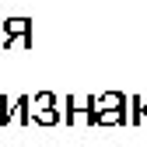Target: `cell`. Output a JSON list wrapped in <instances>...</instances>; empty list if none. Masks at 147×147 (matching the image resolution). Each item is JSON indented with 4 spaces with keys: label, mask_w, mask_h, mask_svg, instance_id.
Wrapping results in <instances>:
<instances>
[{
    "label": "cell",
    "mask_w": 147,
    "mask_h": 147,
    "mask_svg": "<svg viewBox=\"0 0 147 147\" xmlns=\"http://www.w3.org/2000/svg\"><path fill=\"white\" fill-rule=\"evenodd\" d=\"M11 42H21L25 49L35 46V39H32V21H28V18H7V21H0V49H7Z\"/></svg>",
    "instance_id": "1"
},
{
    "label": "cell",
    "mask_w": 147,
    "mask_h": 147,
    "mask_svg": "<svg viewBox=\"0 0 147 147\" xmlns=\"http://www.w3.org/2000/svg\"><path fill=\"white\" fill-rule=\"evenodd\" d=\"M126 123H130L126 109H102V112H95V126H126Z\"/></svg>",
    "instance_id": "5"
},
{
    "label": "cell",
    "mask_w": 147,
    "mask_h": 147,
    "mask_svg": "<svg viewBox=\"0 0 147 147\" xmlns=\"http://www.w3.org/2000/svg\"><path fill=\"white\" fill-rule=\"evenodd\" d=\"M63 119L70 126H95V109H91V95H70Z\"/></svg>",
    "instance_id": "3"
},
{
    "label": "cell",
    "mask_w": 147,
    "mask_h": 147,
    "mask_svg": "<svg viewBox=\"0 0 147 147\" xmlns=\"http://www.w3.org/2000/svg\"><path fill=\"white\" fill-rule=\"evenodd\" d=\"M32 123H39V126H56L60 123V109H56V95L53 91H39L32 98Z\"/></svg>",
    "instance_id": "2"
},
{
    "label": "cell",
    "mask_w": 147,
    "mask_h": 147,
    "mask_svg": "<svg viewBox=\"0 0 147 147\" xmlns=\"http://www.w3.org/2000/svg\"><path fill=\"white\" fill-rule=\"evenodd\" d=\"M7 123H14V102L4 95L0 98V126H7Z\"/></svg>",
    "instance_id": "7"
},
{
    "label": "cell",
    "mask_w": 147,
    "mask_h": 147,
    "mask_svg": "<svg viewBox=\"0 0 147 147\" xmlns=\"http://www.w3.org/2000/svg\"><path fill=\"white\" fill-rule=\"evenodd\" d=\"M14 123H32V95H21L14 102Z\"/></svg>",
    "instance_id": "6"
},
{
    "label": "cell",
    "mask_w": 147,
    "mask_h": 147,
    "mask_svg": "<svg viewBox=\"0 0 147 147\" xmlns=\"http://www.w3.org/2000/svg\"><path fill=\"white\" fill-rule=\"evenodd\" d=\"M126 105H130V98H126L123 91H105V95L91 98V109H95V112H102V109H126Z\"/></svg>",
    "instance_id": "4"
},
{
    "label": "cell",
    "mask_w": 147,
    "mask_h": 147,
    "mask_svg": "<svg viewBox=\"0 0 147 147\" xmlns=\"http://www.w3.org/2000/svg\"><path fill=\"white\" fill-rule=\"evenodd\" d=\"M140 116L147 119V98H140Z\"/></svg>",
    "instance_id": "8"
}]
</instances>
